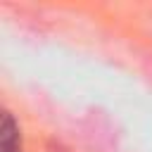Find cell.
I'll return each instance as SVG.
<instances>
[{
    "instance_id": "cell-1",
    "label": "cell",
    "mask_w": 152,
    "mask_h": 152,
    "mask_svg": "<svg viewBox=\"0 0 152 152\" xmlns=\"http://www.w3.org/2000/svg\"><path fill=\"white\" fill-rule=\"evenodd\" d=\"M0 152H21L19 142V128L12 119L10 112H2V124H0Z\"/></svg>"
}]
</instances>
